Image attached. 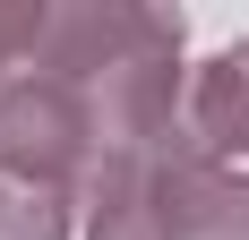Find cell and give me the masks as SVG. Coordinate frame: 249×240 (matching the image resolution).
Here are the masks:
<instances>
[{
    "label": "cell",
    "mask_w": 249,
    "mask_h": 240,
    "mask_svg": "<svg viewBox=\"0 0 249 240\" xmlns=\"http://www.w3.org/2000/svg\"><path fill=\"white\" fill-rule=\"evenodd\" d=\"M86 240H249V180L163 129L95 163V232Z\"/></svg>",
    "instance_id": "obj_1"
},
{
    "label": "cell",
    "mask_w": 249,
    "mask_h": 240,
    "mask_svg": "<svg viewBox=\"0 0 249 240\" xmlns=\"http://www.w3.org/2000/svg\"><path fill=\"white\" fill-rule=\"evenodd\" d=\"M180 129H189V146L198 154H249V43L215 51L198 69V86L180 95Z\"/></svg>",
    "instance_id": "obj_2"
},
{
    "label": "cell",
    "mask_w": 249,
    "mask_h": 240,
    "mask_svg": "<svg viewBox=\"0 0 249 240\" xmlns=\"http://www.w3.org/2000/svg\"><path fill=\"white\" fill-rule=\"evenodd\" d=\"M0 240H69V197H60V180L0 163Z\"/></svg>",
    "instance_id": "obj_3"
},
{
    "label": "cell",
    "mask_w": 249,
    "mask_h": 240,
    "mask_svg": "<svg viewBox=\"0 0 249 240\" xmlns=\"http://www.w3.org/2000/svg\"><path fill=\"white\" fill-rule=\"evenodd\" d=\"M43 34H52V9H0V86L35 69Z\"/></svg>",
    "instance_id": "obj_4"
}]
</instances>
